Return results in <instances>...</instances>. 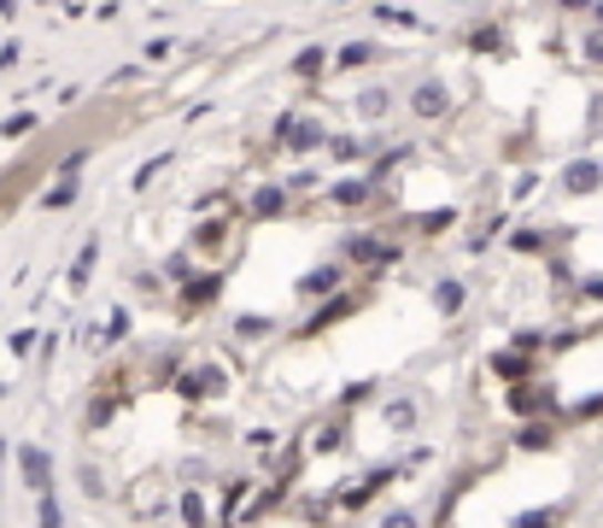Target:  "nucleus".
<instances>
[{
	"label": "nucleus",
	"instance_id": "obj_22",
	"mask_svg": "<svg viewBox=\"0 0 603 528\" xmlns=\"http://www.w3.org/2000/svg\"><path fill=\"white\" fill-rule=\"evenodd\" d=\"M182 522H188V528H212L217 517H212V499H205V494H182Z\"/></svg>",
	"mask_w": 603,
	"mask_h": 528
},
{
	"label": "nucleus",
	"instance_id": "obj_31",
	"mask_svg": "<svg viewBox=\"0 0 603 528\" xmlns=\"http://www.w3.org/2000/svg\"><path fill=\"white\" fill-rule=\"evenodd\" d=\"M123 335H130V312H123V306H112V317H106V335H100V341H106V347H117Z\"/></svg>",
	"mask_w": 603,
	"mask_h": 528
},
{
	"label": "nucleus",
	"instance_id": "obj_10",
	"mask_svg": "<svg viewBox=\"0 0 603 528\" xmlns=\"http://www.w3.org/2000/svg\"><path fill=\"white\" fill-rule=\"evenodd\" d=\"M381 423H387L392 435H416V423H422V399H416V394L381 399Z\"/></svg>",
	"mask_w": 603,
	"mask_h": 528
},
{
	"label": "nucleus",
	"instance_id": "obj_18",
	"mask_svg": "<svg viewBox=\"0 0 603 528\" xmlns=\"http://www.w3.org/2000/svg\"><path fill=\"white\" fill-rule=\"evenodd\" d=\"M492 370L515 388V382H528V376H533V353H515V347H510V353H498V358H492Z\"/></svg>",
	"mask_w": 603,
	"mask_h": 528
},
{
	"label": "nucleus",
	"instance_id": "obj_6",
	"mask_svg": "<svg viewBox=\"0 0 603 528\" xmlns=\"http://www.w3.org/2000/svg\"><path fill=\"white\" fill-rule=\"evenodd\" d=\"M340 258H346V264H364V271H381V264L399 258V247H392V241H381V235H351L346 247H340Z\"/></svg>",
	"mask_w": 603,
	"mask_h": 528
},
{
	"label": "nucleus",
	"instance_id": "obj_19",
	"mask_svg": "<svg viewBox=\"0 0 603 528\" xmlns=\"http://www.w3.org/2000/svg\"><path fill=\"white\" fill-rule=\"evenodd\" d=\"M328 159L335 165H358V159H369V141L364 135H328Z\"/></svg>",
	"mask_w": 603,
	"mask_h": 528
},
{
	"label": "nucleus",
	"instance_id": "obj_37",
	"mask_svg": "<svg viewBox=\"0 0 603 528\" xmlns=\"http://www.w3.org/2000/svg\"><path fill=\"white\" fill-rule=\"evenodd\" d=\"M30 124H35V118H30V112H18V118H7V124H0V135H7V141H12V135H24Z\"/></svg>",
	"mask_w": 603,
	"mask_h": 528
},
{
	"label": "nucleus",
	"instance_id": "obj_32",
	"mask_svg": "<svg viewBox=\"0 0 603 528\" xmlns=\"http://www.w3.org/2000/svg\"><path fill=\"white\" fill-rule=\"evenodd\" d=\"M76 481H82V494H89V499H100V494H106V481H100V470H94V464H82V470H76Z\"/></svg>",
	"mask_w": 603,
	"mask_h": 528
},
{
	"label": "nucleus",
	"instance_id": "obj_4",
	"mask_svg": "<svg viewBox=\"0 0 603 528\" xmlns=\"http://www.w3.org/2000/svg\"><path fill=\"white\" fill-rule=\"evenodd\" d=\"M563 194L569 200H586V194H603V159H592V153H580V159H569L563 165Z\"/></svg>",
	"mask_w": 603,
	"mask_h": 528
},
{
	"label": "nucleus",
	"instance_id": "obj_26",
	"mask_svg": "<svg viewBox=\"0 0 603 528\" xmlns=\"http://www.w3.org/2000/svg\"><path fill=\"white\" fill-rule=\"evenodd\" d=\"M346 312H351V299H340V294H335V299H328V306H323L317 317H310V323H305V335H323V329H328V323H340Z\"/></svg>",
	"mask_w": 603,
	"mask_h": 528
},
{
	"label": "nucleus",
	"instance_id": "obj_29",
	"mask_svg": "<svg viewBox=\"0 0 603 528\" xmlns=\"http://www.w3.org/2000/svg\"><path fill=\"white\" fill-rule=\"evenodd\" d=\"M469 48H474V53H504V30H498V24L469 30Z\"/></svg>",
	"mask_w": 603,
	"mask_h": 528
},
{
	"label": "nucleus",
	"instance_id": "obj_23",
	"mask_svg": "<svg viewBox=\"0 0 603 528\" xmlns=\"http://www.w3.org/2000/svg\"><path fill=\"white\" fill-rule=\"evenodd\" d=\"M269 329H276V317H264V312H241L235 317V341H264Z\"/></svg>",
	"mask_w": 603,
	"mask_h": 528
},
{
	"label": "nucleus",
	"instance_id": "obj_14",
	"mask_svg": "<svg viewBox=\"0 0 603 528\" xmlns=\"http://www.w3.org/2000/svg\"><path fill=\"white\" fill-rule=\"evenodd\" d=\"M217 294H223V276H217V271H205V276H188V282H182V306H188V312L212 306Z\"/></svg>",
	"mask_w": 603,
	"mask_h": 528
},
{
	"label": "nucleus",
	"instance_id": "obj_41",
	"mask_svg": "<svg viewBox=\"0 0 603 528\" xmlns=\"http://www.w3.org/2000/svg\"><path fill=\"white\" fill-rule=\"evenodd\" d=\"M7 65H18V42H7V48H0V71H7Z\"/></svg>",
	"mask_w": 603,
	"mask_h": 528
},
{
	"label": "nucleus",
	"instance_id": "obj_20",
	"mask_svg": "<svg viewBox=\"0 0 603 528\" xmlns=\"http://www.w3.org/2000/svg\"><path fill=\"white\" fill-rule=\"evenodd\" d=\"M515 446H522V453H545V446H556V429L545 417H533V429H515Z\"/></svg>",
	"mask_w": 603,
	"mask_h": 528
},
{
	"label": "nucleus",
	"instance_id": "obj_3",
	"mask_svg": "<svg viewBox=\"0 0 603 528\" xmlns=\"http://www.w3.org/2000/svg\"><path fill=\"white\" fill-rule=\"evenodd\" d=\"M510 412L522 417V423H533V417H551V412H556V388H551V382H539V376L515 382V388H510Z\"/></svg>",
	"mask_w": 603,
	"mask_h": 528
},
{
	"label": "nucleus",
	"instance_id": "obj_43",
	"mask_svg": "<svg viewBox=\"0 0 603 528\" xmlns=\"http://www.w3.org/2000/svg\"><path fill=\"white\" fill-rule=\"evenodd\" d=\"M592 24H603V0H597V7H592Z\"/></svg>",
	"mask_w": 603,
	"mask_h": 528
},
{
	"label": "nucleus",
	"instance_id": "obj_1",
	"mask_svg": "<svg viewBox=\"0 0 603 528\" xmlns=\"http://www.w3.org/2000/svg\"><path fill=\"white\" fill-rule=\"evenodd\" d=\"M276 148L294 153V159H310L317 148H328L323 118H310V112H287V118H276Z\"/></svg>",
	"mask_w": 603,
	"mask_h": 528
},
{
	"label": "nucleus",
	"instance_id": "obj_12",
	"mask_svg": "<svg viewBox=\"0 0 603 528\" xmlns=\"http://www.w3.org/2000/svg\"><path fill=\"white\" fill-rule=\"evenodd\" d=\"M392 106H399V100H392V89H381V83L358 89V100H351V112H358L364 124H387V118H392Z\"/></svg>",
	"mask_w": 603,
	"mask_h": 528
},
{
	"label": "nucleus",
	"instance_id": "obj_30",
	"mask_svg": "<svg viewBox=\"0 0 603 528\" xmlns=\"http://www.w3.org/2000/svg\"><path fill=\"white\" fill-rule=\"evenodd\" d=\"M556 522H563V505H539V511L515 517V528H556Z\"/></svg>",
	"mask_w": 603,
	"mask_h": 528
},
{
	"label": "nucleus",
	"instance_id": "obj_15",
	"mask_svg": "<svg viewBox=\"0 0 603 528\" xmlns=\"http://www.w3.org/2000/svg\"><path fill=\"white\" fill-rule=\"evenodd\" d=\"M463 299H469V288H463L457 276H440V282H433V312H440V317H457V312H463Z\"/></svg>",
	"mask_w": 603,
	"mask_h": 528
},
{
	"label": "nucleus",
	"instance_id": "obj_13",
	"mask_svg": "<svg viewBox=\"0 0 603 528\" xmlns=\"http://www.w3.org/2000/svg\"><path fill=\"white\" fill-rule=\"evenodd\" d=\"M381 53H387L381 42H369V35H358V42L335 48V71H364V65H376Z\"/></svg>",
	"mask_w": 603,
	"mask_h": 528
},
{
	"label": "nucleus",
	"instance_id": "obj_8",
	"mask_svg": "<svg viewBox=\"0 0 603 528\" xmlns=\"http://www.w3.org/2000/svg\"><path fill=\"white\" fill-rule=\"evenodd\" d=\"M369 200H376V182L369 176H335L328 182V206H340V212H358Z\"/></svg>",
	"mask_w": 603,
	"mask_h": 528
},
{
	"label": "nucleus",
	"instance_id": "obj_42",
	"mask_svg": "<svg viewBox=\"0 0 603 528\" xmlns=\"http://www.w3.org/2000/svg\"><path fill=\"white\" fill-rule=\"evenodd\" d=\"M18 7H24V0H0V18H18Z\"/></svg>",
	"mask_w": 603,
	"mask_h": 528
},
{
	"label": "nucleus",
	"instance_id": "obj_40",
	"mask_svg": "<svg viewBox=\"0 0 603 528\" xmlns=\"http://www.w3.org/2000/svg\"><path fill=\"white\" fill-rule=\"evenodd\" d=\"M556 7H563V12H592L597 0H556Z\"/></svg>",
	"mask_w": 603,
	"mask_h": 528
},
{
	"label": "nucleus",
	"instance_id": "obj_44",
	"mask_svg": "<svg viewBox=\"0 0 603 528\" xmlns=\"http://www.w3.org/2000/svg\"><path fill=\"white\" fill-rule=\"evenodd\" d=\"M0 464H7V440H0Z\"/></svg>",
	"mask_w": 603,
	"mask_h": 528
},
{
	"label": "nucleus",
	"instance_id": "obj_35",
	"mask_svg": "<svg viewBox=\"0 0 603 528\" xmlns=\"http://www.w3.org/2000/svg\"><path fill=\"white\" fill-rule=\"evenodd\" d=\"M7 347H12V358H24V353H35V329H12V341H7Z\"/></svg>",
	"mask_w": 603,
	"mask_h": 528
},
{
	"label": "nucleus",
	"instance_id": "obj_27",
	"mask_svg": "<svg viewBox=\"0 0 603 528\" xmlns=\"http://www.w3.org/2000/svg\"><path fill=\"white\" fill-rule=\"evenodd\" d=\"M346 440H351V429H346V417H340V423H328V429H317V440H310V446H317V453H346Z\"/></svg>",
	"mask_w": 603,
	"mask_h": 528
},
{
	"label": "nucleus",
	"instance_id": "obj_25",
	"mask_svg": "<svg viewBox=\"0 0 603 528\" xmlns=\"http://www.w3.org/2000/svg\"><path fill=\"white\" fill-rule=\"evenodd\" d=\"M580 65L603 71V24H586V35H580Z\"/></svg>",
	"mask_w": 603,
	"mask_h": 528
},
{
	"label": "nucleus",
	"instance_id": "obj_7",
	"mask_svg": "<svg viewBox=\"0 0 603 528\" xmlns=\"http://www.w3.org/2000/svg\"><path fill=\"white\" fill-rule=\"evenodd\" d=\"M18 464H24V487L35 499L53 494V453L48 446H18Z\"/></svg>",
	"mask_w": 603,
	"mask_h": 528
},
{
	"label": "nucleus",
	"instance_id": "obj_9",
	"mask_svg": "<svg viewBox=\"0 0 603 528\" xmlns=\"http://www.w3.org/2000/svg\"><path fill=\"white\" fill-rule=\"evenodd\" d=\"M410 112L422 118V124H440V118L451 112V89L446 83H416L410 89Z\"/></svg>",
	"mask_w": 603,
	"mask_h": 528
},
{
	"label": "nucleus",
	"instance_id": "obj_33",
	"mask_svg": "<svg viewBox=\"0 0 603 528\" xmlns=\"http://www.w3.org/2000/svg\"><path fill=\"white\" fill-rule=\"evenodd\" d=\"M41 528H65V511H59L53 494H41Z\"/></svg>",
	"mask_w": 603,
	"mask_h": 528
},
{
	"label": "nucleus",
	"instance_id": "obj_16",
	"mask_svg": "<svg viewBox=\"0 0 603 528\" xmlns=\"http://www.w3.org/2000/svg\"><path fill=\"white\" fill-rule=\"evenodd\" d=\"M76 200H82V182L65 171V176H59L48 194H41V212H65V206H76Z\"/></svg>",
	"mask_w": 603,
	"mask_h": 528
},
{
	"label": "nucleus",
	"instance_id": "obj_5",
	"mask_svg": "<svg viewBox=\"0 0 603 528\" xmlns=\"http://www.w3.org/2000/svg\"><path fill=\"white\" fill-rule=\"evenodd\" d=\"M346 271H351L346 258L317 264V271H305V276H299V299H335V294L346 288Z\"/></svg>",
	"mask_w": 603,
	"mask_h": 528
},
{
	"label": "nucleus",
	"instance_id": "obj_17",
	"mask_svg": "<svg viewBox=\"0 0 603 528\" xmlns=\"http://www.w3.org/2000/svg\"><path fill=\"white\" fill-rule=\"evenodd\" d=\"M328 65H335V53H328V48H305V53H294V77H299V83H317Z\"/></svg>",
	"mask_w": 603,
	"mask_h": 528
},
{
	"label": "nucleus",
	"instance_id": "obj_21",
	"mask_svg": "<svg viewBox=\"0 0 603 528\" xmlns=\"http://www.w3.org/2000/svg\"><path fill=\"white\" fill-rule=\"evenodd\" d=\"M545 235H556V230H515V235H510V253H522V258H539V253L551 247Z\"/></svg>",
	"mask_w": 603,
	"mask_h": 528
},
{
	"label": "nucleus",
	"instance_id": "obj_2",
	"mask_svg": "<svg viewBox=\"0 0 603 528\" xmlns=\"http://www.w3.org/2000/svg\"><path fill=\"white\" fill-rule=\"evenodd\" d=\"M246 217L253 223H276V217H287V206H294V189L287 182H258V189H246Z\"/></svg>",
	"mask_w": 603,
	"mask_h": 528
},
{
	"label": "nucleus",
	"instance_id": "obj_36",
	"mask_svg": "<svg viewBox=\"0 0 603 528\" xmlns=\"http://www.w3.org/2000/svg\"><path fill=\"white\" fill-rule=\"evenodd\" d=\"M574 294H580V299H592V306H603V276H586Z\"/></svg>",
	"mask_w": 603,
	"mask_h": 528
},
{
	"label": "nucleus",
	"instance_id": "obj_24",
	"mask_svg": "<svg viewBox=\"0 0 603 528\" xmlns=\"http://www.w3.org/2000/svg\"><path fill=\"white\" fill-rule=\"evenodd\" d=\"M94 258H100V241H82V253H76V264H71V288H76V294L89 288V276H94Z\"/></svg>",
	"mask_w": 603,
	"mask_h": 528
},
{
	"label": "nucleus",
	"instance_id": "obj_34",
	"mask_svg": "<svg viewBox=\"0 0 603 528\" xmlns=\"http://www.w3.org/2000/svg\"><path fill=\"white\" fill-rule=\"evenodd\" d=\"M287 189H294V200L299 194H317V171H294V176H287Z\"/></svg>",
	"mask_w": 603,
	"mask_h": 528
},
{
	"label": "nucleus",
	"instance_id": "obj_11",
	"mask_svg": "<svg viewBox=\"0 0 603 528\" xmlns=\"http://www.w3.org/2000/svg\"><path fill=\"white\" fill-rule=\"evenodd\" d=\"M176 388L188 394V399H212V394H223V388H228V382H223V370H217V364H188Z\"/></svg>",
	"mask_w": 603,
	"mask_h": 528
},
{
	"label": "nucleus",
	"instance_id": "obj_28",
	"mask_svg": "<svg viewBox=\"0 0 603 528\" xmlns=\"http://www.w3.org/2000/svg\"><path fill=\"white\" fill-rule=\"evenodd\" d=\"M223 241H228V223H200V230H194V253H217Z\"/></svg>",
	"mask_w": 603,
	"mask_h": 528
},
{
	"label": "nucleus",
	"instance_id": "obj_39",
	"mask_svg": "<svg viewBox=\"0 0 603 528\" xmlns=\"http://www.w3.org/2000/svg\"><path fill=\"white\" fill-rule=\"evenodd\" d=\"M171 53H176V42H147V65H153V59L164 65V59H171Z\"/></svg>",
	"mask_w": 603,
	"mask_h": 528
},
{
	"label": "nucleus",
	"instance_id": "obj_38",
	"mask_svg": "<svg viewBox=\"0 0 603 528\" xmlns=\"http://www.w3.org/2000/svg\"><path fill=\"white\" fill-rule=\"evenodd\" d=\"M381 528H422V522H416V511H387Z\"/></svg>",
	"mask_w": 603,
	"mask_h": 528
}]
</instances>
